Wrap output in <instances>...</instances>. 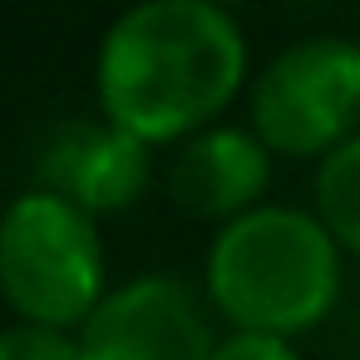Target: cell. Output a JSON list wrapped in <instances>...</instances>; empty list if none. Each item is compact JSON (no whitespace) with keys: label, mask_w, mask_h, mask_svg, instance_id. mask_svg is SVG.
<instances>
[{"label":"cell","mask_w":360,"mask_h":360,"mask_svg":"<svg viewBox=\"0 0 360 360\" xmlns=\"http://www.w3.org/2000/svg\"><path fill=\"white\" fill-rule=\"evenodd\" d=\"M252 50L217 0H143L124 11L94 55L99 119L148 148L212 129L247 89Z\"/></svg>","instance_id":"cell-1"},{"label":"cell","mask_w":360,"mask_h":360,"mask_svg":"<svg viewBox=\"0 0 360 360\" xmlns=\"http://www.w3.org/2000/svg\"><path fill=\"white\" fill-rule=\"evenodd\" d=\"M202 296L232 335L296 340L335 311L340 247L316 212L262 202L212 232L202 257Z\"/></svg>","instance_id":"cell-2"},{"label":"cell","mask_w":360,"mask_h":360,"mask_svg":"<svg viewBox=\"0 0 360 360\" xmlns=\"http://www.w3.org/2000/svg\"><path fill=\"white\" fill-rule=\"evenodd\" d=\"M109 296L99 217L50 188H25L0 212V301L15 321L79 330Z\"/></svg>","instance_id":"cell-3"},{"label":"cell","mask_w":360,"mask_h":360,"mask_svg":"<svg viewBox=\"0 0 360 360\" xmlns=\"http://www.w3.org/2000/svg\"><path fill=\"white\" fill-rule=\"evenodd\" d=\"M247 119L281 158H330L360 139V45L306 35L276 50L247 84Z\"/></svg>","instance_id":"cell-4"},{"label":"cell","mask_w":360,"mask_h":360,"mask_svg":"<svg viewBox=\"0 0 360 360\" xmlns=\"http://www.w3.org/2000/svg\"><path fill=\"white\" fill-rule=\"evenodd\" d=\"M207 296L178 271H139L114 281L79 326L84 360H212L222 345Z\"/></svg>","instance_id":"cell-5"},{"label":"cell","mask_w":360,"mask_h":360,"mask_svg":"<svg viewBox=\"0 0 360 360\" xmlns=\"http://www.w3.org/2000/svg\"><path fill=\"white\" fill-rule=\"evenodd\" d=\"M153 148L109 119H65L45 134L35 153V188H50L84 207L89 217H114L134 207L148 188Z\"/></svg>","instance_id":"cell-6"},{"label":"cell","mask_w":360,"mask_h":360,"mask_svg":"<svg viewBox=\"0 0 360 360\" xmlns=\"http://www.w3.org/2000/svg\"><path fill=\"white\" fill-rule=\"evenodd\" d=\"M271 148L242 124H212L178 143L168 163V198L178 212L202 222H237L266 202Z\"/></svg>","instance_id":"cell-7"},{"label":"cell","mask_w":360,"mask_h":360,"mask_svg":"<svg viewBox=\"0 0 360 360\" xmlns=\"http://www.w3.org/2000/svg\"><path fill=\"white\" fill-rule=\"evenodd\" d=\"M340 252L360 257V139L321 158L316 168V207H311Z\"/></svg>","instance_id":"cell-8"},{"label":"cell","mask_w":360,"mask_h":360,"mask_svg":"<svg viewBox=\"0 0 360 360\" xmlns=\"http://www.w3.org/2000/svg\"><path fill=\"white\" fill-rule=\"evenodd\" d=\"M0 360H84V350H79V330L15 321L0 330Z\"/></svg>","instance_id":"cell-9"},{"label":"cell","mask_w":360,"mask_h":360,"mask_svg":"<svg viewBox=\"0 0 360 360\" xmlns=\"http://www.w3.org/2000/svg\"><path fill=\"white\" fill-rule=\"evenodd\" d=\"M212 360H301L291 340H271V335H222V345L212 350Z\"/></svg>","instance_id":"cell-10"}]
</instances>
